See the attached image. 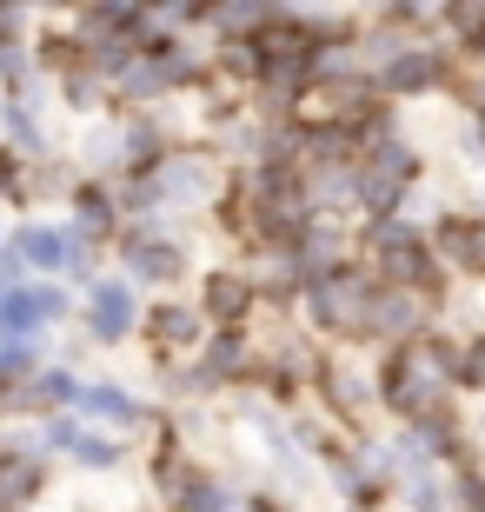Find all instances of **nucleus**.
Masks as SVG:
<instances>
[{
	"label": "nucleus",
	"mask_w": 485,
	"mask_h": 512,
	"mask_svg": "<svg viewBox=\"0 0 485 512\" xmlns=\"http://www.w3.org/2000/svg\"><path fill=\"white\" fill-rule=\"evenodd\" d=\"M459 380H466V386H485V340L466 346V360H459Z\"/></svg>",
	"instance_id": "28"
},
{
	"label": "nucleus",
	"mask_w": 485,
	"mask_h": 512,
	"mask_svg": "<svg viewBox=\"0 0 485 512\" xmlns=\"http://www.w3.org/2000/svg\"><path fill=\"white\" fill-rule=\"evenodd\" d=\"M187 512H240V506H233L220 486H200V479H193L187 486Z\"/></svg>",
	"instance_id": "23"
},
{
	"label": "nucleus",
	"mask_w": 485,
	"mask_h": 512,
	"mask_svg": "<svg viewBox=\"0 0 485 512\" xmlns=\"http://www.w3.org/2000/svg\"><path fill=\"white\" fill-rule=\"evenodd\" d=\"M459 506H466V512H485V479L479 473H459Z\"/></svg>",
	"instance_id": "27"
},
{
	"label": "nucleus",
	"mask_w": 485,
	"mask_h": 512,
	"mask_svg": "<svg viewBox=\"0 0 485 512\" xmlns=\"http://www.w3.org/2000/svg\"><path fill=\"white\" fill-rule=\"evenodd\" d=\"M127 266L140 273V280H153V286H167V280H180V273H187L180 247H167V240H147V233L127 247Z\"/></svg>",
	"instance_id": "11"
},
{
	"label": "nucleus",
	"mask_w": 485,
	"mask_h": 512,
	"mask_svg": "<svg viewBox=\"0 0 485 512\" xmlns=\"http://www.w3.org/2000/svg\"><path fill=\"white\" fill-rule=\"evenodd\" d=\"M87 326H94V340H127V326H133V293L127 286H113V280H100L94 286V313H87Z\"/></svg>",
	"instance_id": "10"
},
{
	"label": "nucleus",
	"mask_w": 485,
	"mask_h": 512,
	"mask_svg": "<svg viewBox=\"0 0 485 512\" xmlns=\"http://www.w3.org/2000/svg\"><path fill=\"white\" fill-rule=\"evenodd\" d=\"M246 300H253V280H246V273H213V280H206V313H213V320H240L246 313Z\"/></svg>",
	"instance_id": "14"
},
{
	"label": "nucleus",
	"mask_w": 485,
	"mask_h": 512,
	"mask_svg": "<svg viewBox=\"0 0 485 512\" xmlns=\"http://www.w3.org/2000/svg\"><path fill=\"white\" fill-rule=\"evenodd\" d=\"M452 380H459V353L452 346L406 340L386 366V406L406 419H426V413H439V399H446Z\"/></svg>",
	"instance_id": "1"
},
{
	"label": "nucleus",
	"mask_w": 485,
	"mask_h": 512,
	"mask_svg": "<svg viewBox=\"0 0 485 512\" xmlns=\"http://www.w3.org/2000/svg\"><path fill=\"white\" fill-rule=\"evenodd\" d=\"M426 293H412V286H386L373 300V333H386V340H412L419 326H426Z\"/></svg>",
	"instance_id": "7"
},
{
	"label": "nucleus",
	"mask_w": 485,
	"mask_h": 512,
	"mask_svg": "<svg viewBox=\"0 0 485 512\" xmlns=\"http://www.w3.org/2000/svg\"><path fill=\"white\" fill-rule=\"evenodd\" d=\"M34 399H80V393H74V380H67V373H40Z\"/></svg>",
	"instance_id": "26"
},
{
	"label": "nucleus",
	"mask_w": 485,
	"mask_h": 512,
	"mask_svg": "<svg viewBox=\"0 0 485 512\" xmlns=\"http://www.w3.org/2000/svg\"><path fill=\"white\" fill-rule=\"evenodd\" d=\"M0 120H7V133H14L20 153H47V133L27 120V107H20V100H7V107H0Z\"/></svg>",
	"instance_id": "21"
},
{
	"label": "nucleus",
	"mask_w": 485,
	"mask_h": 512,
	"mask_svg": "<svg viewBox=\"0 0 485 512\" xmlns=\"http://www.w3.org/2000/svg\"><path fill=\"white\" fill-rule=\"evenodd\" d=\"M0 193L20 200V173H14V153H0Z\"/></svg>",
	"instance_id": "29"
},
{
	"label": "nucleus",
	"mask_w": 485,
	"mask_h": 512,
	"mask_svg": "<svg viewBox=\"0 0 485 512\" xmlns=\"http://www.w3.org/2000/svg\"><path fill=\"white\" fill-rule=\"evenodd\" d=\"M60 313H67V293H54V286H27V293L0 300V326L7 333H34L40 320H60Z\"/></svg>",
	"instance_id": "8"
},
{
	"label": "nucleus",
	"mask_w": 485,
	"mask_h": 512,
	"mask_svg": "<svg viewBox=\"0 0 485 512\" xmlns=\"http://www.w3.org/2000/svg\"><path fill=\"white\" fill-rule=\"evenodd\" d=\"M446 14H452V27H459L466 40L485 34V0H446Z\"/></svg>",
	"instance_id": "22"
},
{
	"label": "nucleus",
	"mask_w": 485,
	"mask_h": 512,
	"mask_svg": "<svg viewBox=\"0 0 485 512\" xmlns=\"http://www.w3.org/2000/svg\"><path fill=\"white\" fill-rule=\"evenodd\" d=\"M147 326H153V340H160V346H187V340H200V313H187V306H160Z\"/></svg>",
	"instance_id": "17"
},
{
	"label": "nucleus",
	"mask_w": 485,
	"mask_h": 512,
	"mask_svg": "<svg viewBox=\"0 0 485 512\" xmlns=\"http://www.w3.org/2000/svg\"><path fill=\"white\" fill-rule=\"evenodd\" d=\"M14 247H20L27 266H67L74 260V240H60V233H47V227H20Z\"/></svg>",
	"instance_id": "15"
},
{
	"label": "nucleus",
	"mask_w": 485,
	"mask_h": 512,
	"mask_svg": "<svg viewBox=\"0 0 485 512\" xmlns=\"http://www.w3.org/2000/svg\"><path fill=\"white\" fill-rule=\"evenodd\" d=\"M379 266H386V280L392 286H426L432 280V253H426V240L419 233H406V227H379Z\"/></svg>",
	"instance_id": "4"
},
{
	"label": "nucleus",
	"mask_w": 485,
	"mask_h": 512,
	"mask_svg": "<svg viewBox=\"0 0 485 512\" xmlns=\"http://www.w3.org/2000/svg\"><path fill=\"white\" fill-rule=\"evenodd\" d=\"M27 360H34V346L20 340V333H14V340H0V373H20Z\"/></svg>",
	"instance_id": "25"
},
{
	"label": "nucleus",
	"mask_w": 485,
	"mask_h": 512,
	"mask_svg": "<svg viewBox=\"0 0 485 512\" xmlns=\"http://www.w3.org/2000/svg\"><path fill=\"white\" fill-rule=\"evenodd\" d=\"M80 413H87V419H113V426H127V419H140V406H133L120 386H87V393H80Z\"/></svg>",
	"instance_id": "16"
},
{
	"label": "nucleus",
	"mask_w": 485,
	"mask_h": 512,
	"mask_svg": "<svg viewBox=\"0 0 485 512\" xmlns=\"http://www.w3.org/2000/svg\"><path fill=\"white\" fill-rule=\"evenodd\" d=\"M127 153L133 160H160V133L153 127H127Z\"/></svg>",
	"instance_id": "24"
},
{
	"label": "nucleus",
	"mask_w": 485,
	"mask_h": 512,
	"mask_svg": "<svg viewBox=\"0 0 485 512\" xmlns=\"http://www.w3.org/2000/svg\"><path fill=\"white\" fill-rule=\"evenodd\" d=\"M200 20L213 27V34H233V40H240V34H253V27L266 20V0H206Z\"/></svg>",
	"instance_id": "13"
},
{
	"label": "nucleus",
	"mask_w": 485,
	"mask_h": 512,
	"mask_svg": "<svg viewBox=\"0 0 485 512\" xmlns=\"http://www.w3.org/2000/svg\"><path fill=\"white\" fill-rule=\"evenodd\" d=\"M193 74H200V60H193V54H180V47H147L140 60H127V67H120V94L153 100V94H173V87H187Z\"/></svg>",
	"instance_id": "3"
},
{
	"label": "nucleus",
	"mask_w": 485,
	"mask_h": 512,
	"mask_svg": "<svg viewBox=\"0 0 485 512\" xmlns=\"http://www.w3.org/2000/svg\"><path fill=\"white\" fill-rule=\"evenodd\" d=\"M472 54H479V60H485V34H479V40H472Z\"/></svg>",
	"instance_id": "30"
},
{
	"label": "nucleus",
	"mask_w": 485,
	"mask_h": 512,
	"mask_svg": "<svg viewBox=\"0 0 485 512\" xmlns=\"http://www.w3.org/2000/svg\"><path fill=\"white\" fill-rule=\"evenodd\" d=\"M373 280L353 273V266H333L313 280V320L333 326V333H373Z\"/></svg>",
	"instance_id": "2"
},
{
	"label": "nucleus",
	"mask_w": 485,
	"mask_h": 512,
	"mask_svg": "<svg viewBox=\"0 0 485 512\" xmlns=\"http://www.w3.org/2000/svg\"><path fill=\"white\" fill-rule=\"evenodd\" d=\"M439 247H446V260L485 273V220H446L439 227Z\"/></svg>",
	"instance_id": "12"
},
{
	"label": "nucleus",
	"mask_w": 485,
	"mask_h": 512,
	"mask_svg": "<svg viewBox=\"0 0 485 512\" xmlns=\"http://www.w3.org/2000/svg\"><path fill=\"white\" fill-rule=\"evenodd\" d=\"M439 80H446V60L426 54V47H399V54L379 67V87H386V94H426Z\"/></svg>",
	"instance_id": "6"
},
{
	"label": "nucleus",
	"mask_w": 485,
	"mask_h": 512,
	"mask_svg": "<svg viewBox=\"0 0 485 512\" xmlns=\"http://www.w3.org/2000/svg\"><path fill=\"white\" fill-rule=\"evenodd\" d=\"M54 446H74L80 453V466H120V446H113V439H87V433H74V426H54Z\"/></svg>",
	"instance_id": "18"
},
{
	"label": "nucleus",
	"mask_w": 485,
	"mask_h": 512,
	"mask_svg": "<svg viewBox=\"0 0 485 512\" xmlns=\"http://www.w3.org/2000/svg\"><path fill=\"white\" fill-rule=\"evenodd\" d=\"M80 233H87V240H107V233H113V200L100 187L80 193Z\"/></svg>",
	"instance_id": "20"
},
{
	"label": "nucleus",
	"mask_w": 485,
	"mask_h": 512,
	"mask_svg": "<svg viewBox=\"0 0 485 512\" xmlns=\"http://www.w3.org/2000/svg\"><path fill=\"white\" fill-rule=\"evenodd\" d=\"M40 486H47V466H40L34 453H0V512L34 506Z\"/></svg>",
	"instance_id": "9"
},
{
	"label": "nucleus",
	"mask_w": 485,
	"mask_h": 512,
	"mask_svg": "<svg viewBox=\"0 0 485 512\" xmlns=\"http://www.w3.org/2000/svg\"><path fill=\"white\" fill-rule=\"evenodd\" d=\"M246 366H253L246 340L240 333H220V340H213V360H206V380H226V373H246Z\"/></svg>",
	"instance_id": "19"
},
{
	"label": "nucleus",
	"mask_w": 485,
	"mask_h": 512,
	"mask_svg": "<svg viewBox=\"0 0 485 512\" xmlns=\"http://www.w3.org/2000/svg\"><path fill=\"white\" fill-rule=\"evenodd\" d=\"M153 180L167 200H213L220 193V173L206 153H167V160H153Z\"/></svg>",
	"instance_id": "5"
}]
</instances>
